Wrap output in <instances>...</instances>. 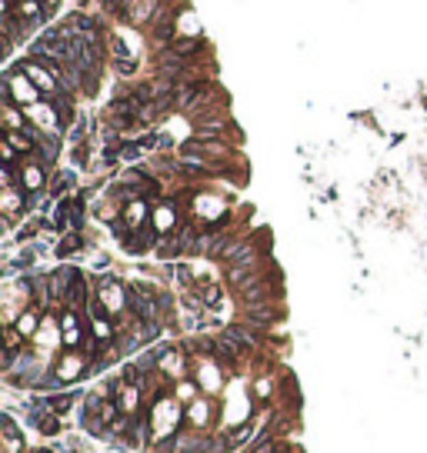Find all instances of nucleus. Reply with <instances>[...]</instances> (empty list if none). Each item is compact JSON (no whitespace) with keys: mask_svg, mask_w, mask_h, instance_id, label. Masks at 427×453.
<instances>
[{"mask_svg":"<svg viewBox=\"0 0 427 453\" xmlns=\"http://www.w3.org/2000/svg\"><path fill=\"white\" fill-rule=\"evenodd\" d=\"M177 420H180V413H177V403L171 397H164V400H157L151 413V440H164V437H171L177 427Z\"/></svg>","mask_w":427,"mask_h":453,"instance_id":"f257e3e1","label":"nucleus"},{"mask_svg":"<svg viewBox=\"0 0 427 453\" xmlns=\"http://www.w3.org/2000/svg\"><path fill=\"white\" fill-rule=\"evenodd\" d=\"M37 97H40V87L30 83V77H27L24 70H21V77H7V80H3V101L30 107V103H37Z\"/></svg>","mask_w":427,"mask_h":453,"instance_id":"f03ea898","label":"nucleus"},{"mask_svg":"<svg viewBox=\"0 0 427 453\" xmlns=\"http://www.w3.org/2000/svg\"><path fill=\"white\" fill-rule=\"evenodd\" d=\"M160 303H164V297H154L144 287H134V294H130V307L141 317V324H154L160 317Z\"/></svg>","mask_w":427,"mask_h":453,"instance_id":"7ed1b4c3","label":"nucleus"},{"mask_svg":"<svg viewBox=\"0 0 427 453\" xmlns=\"http://www.w3.org/2000/svg\"><path fill=\"white\" fill-rule=\"evenodd\" d=\"M24 117H30L44 133H57V124H60V117L53 114V107H47V103H40V101L24 107Z\"/></svg>","mask_w":427,"mask_h":453,"instance_id":"20e7f679","label":"nucleus"},{"mask_svg":"<svg viewBox=\"0 0 427 453\" xmlns=\"http://www.w3.org/2000/svg\"><path fill=\"white\" fill-rule=\"evenodd\" d=\"M210 417H214V403L210 400H191V406H187V420H191V427L204 430L207 424H210Z\"/></svg>","mask_w":427,"mask_h":453,"instance_id":"39448f33","label":"nucleus"},{"mask_svg":"<svg viewBox=\"0 0 427 453\" xmlns=\"http://www.w3.org/2000/svg\"><path fill=\"white\" fill-rule=\"evenodd\" d=\"M221 370L214 367V363H197V387H201L204 393H214V390H221Z\"/></svg>","mask_w":427,"mask_h":453,"instance_id":"423d86ee","label":"nucleus"},{"mask_svg":"<svg viewBox=\"0 0 427 453\" xmlns=\"http://www.w3.org/2000/svg\"><path fill=\"white\" fill-rule=\"evenodd\" d=\"M137 403H141V387H137V383H127V387L117 390V406H121L124 417H130V413L137 410Z\"/></svg>","mask_w":427,"mask_h":453,"instance_id":"0eeeda50","label":"nucleus"},{"mask_svg":"<svg viewBox=\"0 0 427 453\" xmlns=\"http://www.w3.org/2000/svg\"><path fill=\"white\" fill-rule=\"evenodd\" d=\"M110 47H114V67H117V74L130 77V74H134V60H130L127 44L121 40V37H114V40H110Z\"/></svg>","mask_w":427,"mask_h":453,"instance_id":"6e6552de","label":"nucleus"},{"mask_svg":"<svg viewBox=\"0 0 427 453\" xmlns=\"http://www.w3.org/2000/svg\"><path fill=\"white\" fill-rule=\"evenodd\" d=\"M101 303L107 307V310H124V290H121V283H107L103 280L101 283Z\"/></svg>","mask_w":427,"mask_h":453,"instance_id":"1a4fd4ad","label":"nucleus"},{"mask_svg":"<svg viewBox=\"0 0 427 453\" xmlns=\"http://www.w3.org/2000/svg\"><path fill=\"white\" fill-rule=\"evenodd\" d=\"M84 374V360L77 357V353H67L64 360H60V370L53 374V377L60 380V383H67V380H74V377H80Z\"/></svg>","mask_w":427,"mask_h":453,"instance_id":"9d476101","label":"nucleus"},{"mask_svg":"<svg viewBox=\"0 0 427 453\" xmlns=\"http://www.w3.org/2000/svg\"><path fill=\"white\" fill-rule=\"evenodd\" d=\"M24 74L30 77V80H34V83L40 87V90H51V94H53V90L60 87V80H57V77H51L47 70H44V67H37V64H27Z\"/></svg>","mask_w":427,"mask_h":453,"instance_id":"9b49d317","label":"nucleus"},{"mask_svg":"<svg viewBox=\"0 0 427 453\" xmlns=\"http://www.w3.org/2000/svg\"><path fill=\"white\" fill-rule=\"evenodd\" d=\"M80 337H84V330H80L77 313H64V344H67V347H77Z\"/></svg>","mask_w":427,"mask_h":453,"instance_id":"f8f14e48","label":"nucleus"},{"mask_svg":"<svg viewBox=\"0 0 427 453\" xmlns=\"http://www.w3.org/2000/svg\"><path fill=\"white\" fill-rule=\"evenodd\" d=\"M247 320H254L257 327H267V324L274 320V310L267 307V300L264 303H247Z\"/></svg>","mask_w":427,"mask_h":453,"instance_id":"ddd939ff","label":"nucleus"},{"mask_svg":"<svg viewBox=\"0 0 427 453\" xmlns=\"http://www.w3.org/2000/svg\"><path fill=\"white\" fill-rule=\"evenodd\" d=\"M154 10H157V0H134V7L127 10V17H130L134 24H144Z\"/></svg>","mask_w":427,"mask_h":453,"instance_id":"4468645a","label":"nucleus"},{"mask_svg":"<svg viewBox=\"0 0 427 453\" xmlns=\"http://www.w3.org/2000/svg\"><path fill=\"white\" fill-rule=\"evenodd\" d=\"M3 453H21V433L10 417H3Z\"/></svg>","mask_w":427,"mask_h":453,"instance_id":"2eb2a0df","label":"nucleus"},{"mask_svg":"<svg viewBox=\"0 0 427 453\" xmlns=\"http://www.w3.org/2000/svg\"><path fill=\"white\" fill-rule=\"evenodd\" d=\"M24 190H40L44 187V167L40 164H24Z\"/></svg>","mask_w":427,"mask_h":453,"instance_id":"dca6fc26","label":"nucleus"},{"mask_svg":"<svg viewBox=\"0 0 427 453\" xmlns=\"http://www.w3.org/2000/svg\"><path fill=\"white\" fill-rule=\"evenodd\" d=\"M157 40H171V34H174V10H167V7H160V14H157Z\"/></svg>","mask_w":427,"mask_h":453,"instance_id":"f3484780","label":"nucleus"},{"mask_svg":"<svg viewBox=\"0 0 427 453\" xmlns=\"http://www.w3.org/2000/svg\"><path fill=\"white\" fill-rule=\"evenodd\" d=\"M160 367H164L167 374H180V367H184V353L171 350V347H160Z\"/></svg>","mask_w":427,"mask_h":453,"instance_id":"a211bd4d","label":"nucleus"},{"mask_svg":"<svg viewBox=\"0 0 427 453\" xmlns=\"http://www.w3.org/2000/svg\"><path fill=\"white\" fill-rule=\"evenodd\" d=\"M3 213H7V220H14V217L21 213V194H17L14 183L3 190Z\"/></svg>","mask_w":427,"mask_h":453,"instance_id":"6ab92c4d","label":"nucleus"},{"mask_svg":"<svg viewBox=\"0 0 427 453\" xmlns=\"http://www.w3.org/2000/svg\"><path fill=\"white\" fill-rule=\"evenodd\" d=\"M144 217H147V203H144V200H130V203H127V210H124L127 224L141 226V224H144Z\"/></svg>","mask_w":427,"mask_h":453,"instance_id":"aec40b11","label":"nucleus"},{"mask_svg":"<svg viewBox=\"0 0 427 453\" xmlns=\"http://www.w3.org/2000/svg\"><path fill=\"white\" fill-rule=\"evenodd\" d=\"M154 226H157V230H171V226H174V207H171V203L154 210Z\"/></svg>","mask_w":427,"mask_h":453,"instance_id":"412c9836","label":"nucleus"},{"mask_svg":"<svg viewBox=\"0 0 427 453\" xmlns=\"http://www.w3.org/2000/svg\"><path fill=\"white\" fill-rule=\"evenodd\" d=\"M74 400H77V393H64V397H47L44 406H51L53 413H67V410L74 406Z\"/></svg>","mask_w":427,"mask_h":453,"instance_id":"4be33fe9","label":"nucleus"},{"mask_svg":"<svg viewBox=\"0 0 427 453\" xmlns=\"http://www.w3.org/2000/svg\"><path fill=\"white\" fill-rule=\"evenodd\" d=\"M17 330H21L24 337H34V333H37V313H30V310H24V317L17 320Z\"/></svg>","mask_w":427,"mask_h":453,"instance_id":"5701e85b","label":"nucleus"},{"mask_svg":"<svg viewBox=\"0 0 427 453\" xmlns=\"http://www.w3.org/2000/svg\"><path fill=\"white\" fill-rule=\"evenodd\" d=\"M34 337H37V344H44V347H47V344H53V340H57V327H53L51 320H44V327L37 330Z\"/></svg>","mask_w":427,"mask_h":453,"instance_id":"b1692460","label":"nucleus"},{"mask_svg":"<svg viewBox=\"0 0 427 453\" xmlns=\"http://www.w3.org/2000/svg\"><path fill=\"white\" fill-rule=\"evenodd\" d=\"M71 187H74V174H60V177H57V183H53V197L67 194Z\"/></svg>","mask_w":427,"mask_h":453,"instance_id":"393cba45","label":"nucleus"},{"mask_svg":"<svg viewBox=\"0 0 427 453\" xmlns=\"http://www.w3.org/2000/svg\"><path fill=\"white\" fill-rule=\"evenodd\" d=\"M77 244H80V237H67V240L57 247V253H60V257H67L71 250H77Z\"/></svg>","mask_w":427,"mask_h":453,"instance_id":"a878e982","label":"nucleus"},{"mask_svg":"<svg viewBox=\"0 0 427 453\" xmlns=\"http://www.w3.org/2000/svg\"><path fill=\"white\" fill-rule=\"evenodd\" d=\"M257 397H271V380H257Z\"/></svg>","mask_w":427,"mask_h":453,"instance_id":"bb28decb","label":"nucleus"},{"mask_svg":"<svg viewBox=\"0 0 427 453\" xmlns=\"http://www.w3.org/2000/svg\"><path fill=\"white\" fill-rule=\"evenodd\" d=\"M40 430H44V433H57V430H60V420H57V417H47V424H40Z\"/></svg>","mask_w":427,"mask_h":453,"instance_id":"cd10ccee","label":"nucleus"},{"mask_svg":"<svg viewBox=\"0 0 427 453\" xmlns=\"http://www.w3.org/2000/svg\"><path fill=\"white\" fill-rule=\"evenodd\" d=\"M121 3H124V0H114V7H121Z\"/></svg>","mask_w":427,"mask_h":453,"instance_id":"c85d7f7f","label":"nucleus"},{"mask_svg":"<svg viewBox=\"0 0 427 453\" xmlns=\"http://www.w3.org/2000/svg\"><path fill=\"white\" fill-rule=\"evenodd\" d=\"M40 453H53V450H40Z\"/></svg>","mask_w":427,"mask_h":453,"instance_id":"c756f323","label":"nucleus"},{"mask_svg":"<svg viewBox=\"0 0 427 453\" xmlns=\"http://www.w3.org/2000/svg\"><path fill=\"white\" fill-rule=\"evenodd\" d=\"M47 3H57V0H47Z\"/></svg>","mask_w":427,"mask_h":453,"instance_id":"7c9ffc66","label":"nucleus"}]
</instances>
